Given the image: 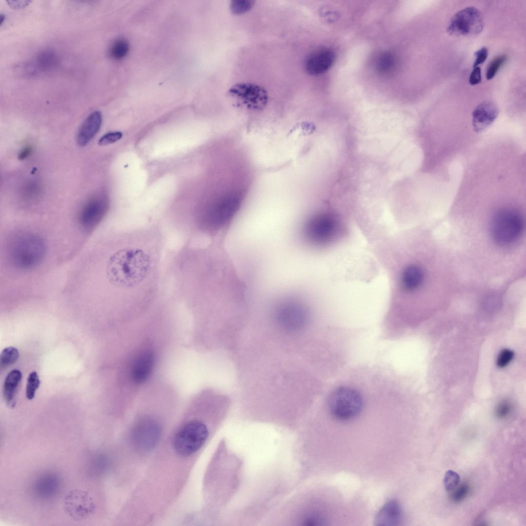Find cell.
Instances as JSON below:
<instances>
[{
  "mask_svg": "<svg viewBox=\"0 0 526 526\" xmlns=\"http://www.w3.org/2000/svg\"><path fill=\"white\" fill-rule=\"evenodd\" d=\"M302 230L305 241L316 249L335 245L349 233L346 222L337 213L330 211L312 215L305 222Z\"/></svg>",
  "mask_w": 526,
  "mask_h": 526,
  "instance_id": "1",
  "label": "cell"
},
{
  "mask_svg": "<svg viewBox=\"0 0 526 526\" xmlns=\"http://www.w3.org/2000/svg\"><path fill=\"white\" fill-rule=\"evenodd\" d=\"M148 269V259L142 251L124 249L109 258L106 272L111 283L127 286L141 281L146 275Z\"/></svg>",
  "mask_w": 526,
  "mask_h": 526,
  "instance_id": "2",
  "label": "cell"
},
{
  "mask_svg": "<svg viewBox=\"0 0 526 526\" xmlns=\"http://www.w3.org/2000/svg\"><path fill=\"white\" fill-rule=\"evenodd\" d=\"M364 398L357 388L347 384L337 386L329 393L327 407L331 415L340 421L353 419L361 412Z\"/></svg>",
  "mask_w": 526,
  "mask_h": 526,
  "instance_id": "3",
  "label": "cell"
},
{
  "mask_svg": "<svg viewBox=\"0 0 526 526\" xmlns=\"http://www.w3.org/2000/svg\"><path fill=\"white\" fill-rule=\"evenodd\" d=\"M524 228L522 215L516 210L505 208L494 215L491 233L494 240L501 245L516 241L521 236Z\"/></svg>",
  "mask_w": 526,
  "mask_h": 526,
  "instance_id": "4",
  "label": "cell"
},
{
  "mask_svg": "<svg viewBox=\"0 0 526 526\" xmlns=\"http://www.w3.org/2000/svg\"><path fill=\"white\" fill-rule=\"evenodd\" d=\"M277 305L275 318L278 325L290 332L299 331L307 324L309 312L299 296H285Z\"/></svg>",
  "mask_w": 526,
  "mask_h": 526,
  "instance_id": "5",
  "label": "cell"
},
{
  "mask_svg": "<svg viewBox=\"0 0 526 526\" xmlns=\"http://www.w3.org/2000/svg\"><path fill=\"white\" fill-rule=\"evenodd\" d=\"M208 435V429L203 423L197 420L190 421L175 435L173 440L174 448L179 455L189 456L202 446Z\"/></svg>",
  "mask_w": 526,
  "mask_h": 526,
  "instance_id": "6",
  "label": "cell"
},
{
  "mask_svg": "<svg viewBox=\"0 0 526 526\" xmlns=\"http://www.w3.org/2000/svg\"><path fill=\"white\" fill-rule=\"evenodd\" d=\"M484 21L481 12L474 7H466L455 13L447 28L452 35L473 36L483 30Z\"/></svg>",
  "mask_w": 526,
  "mask_h": 526,
  "instance_id": "7",
  "label": "cell"
},
{
  "mask_svg": "<svg viewBox=\"0 0 526 526\" xmlns=\"http://www.w3.org/2000/svg\"><path fill=\"white\" fill-rule=\"evenodd\" d=\"M108 208L106 199L101 196L91 198L82 206L77 222L83 235L86 237L94 231L105 217Z\"/></svg>",
  "mask_w": 526,
  "mask_h": 526,
  "instance_id": "8",
  "label": "cell"
},
{
  "mask_svg": "<svg viewBox=\"0 0 526 526\" xmlns=\"http://www.w3.org/2000/svg\"><path fill=\"white\" fill-rule=\"evenodd\" d=\"M229 95L246 107L258 110L263 108L269 99L267 90L262 86L250 83H239L228 90Z\"/></svg>",
  "mask_w": 526,
  "mask_h": 526,
  "instance_id": "9",
  "label": "cell"
},
{
  "mask_svg": "<svg viewBox=\"0 0 526 526\" xmlns=\"http://www.w3.org/2000/svg\"><path fill=\"white\" fill-rule=\"evenodd\" d=\"M64 506L69 516L74 520H80L87 518L92 513L95 504L87 493L75 490L65 496Z\"/></svg>",
  "mask_w": 526,
  "mask_h": 526,
  "instance_id": "10",
  "label": "cell"
},
{
  "mask_svg": "<svg viewBox=\"0 0 526 526\" xmlns=\"http://www.w3.org/2000/svg\"><path fill=\"white\" fill-rule=\"evenodd\" d=\"M334 54L332 50L326 47H319L312 50L306 57L304 67L306 72L312 76L324 73L332 65Z\"/></svg>",
  "mask_w": 526,
  "mask_h": 526,
  "instance_id": "11",
  "label": "cell"
},
{
  "mask_svg": "<svg viewBox=\"0 0 526 526\" xmlns=\"http://www.w3.org/2000/svg\"><path fill=\"white\" fill-rule=\"evenodd\" d=\"M155 354L149 349L140 352L134 360L130 368V376L136 384L145 382L152 372L155 365Z\"/></svg>",
  "mask_w": 526,
  "mask_h": 526,
  "instance_id": "12",
  "label": "cell"
},
{
  "mask_svg": "<svg viewBox=\"0 0 526 526\" xmlns=\"http://www.w3.org/2000/svg\"><path fill=\"white\" fill-rule=\"evenodd\" d=\"M498 114L497 106L493 102L484 101L479 104L472 112L474 130L478 133L484 131L494 122Z\"/></svg>",
  "mask_w": 526,
  "mask_h": 526,
  "instance_id": "13",
  "label": "cell"
},
{
  "mask_svg": "<svg viewBox=\"0 0 526 526\" xmlns=\"http://www.w3.org/2000/svg\"><path fill=\"white\" fill-rule=\"evenodd\" d=\"M160 428L155 422L143 421L135 428L134 440L139 447L147 449L154 447L160 436Z\"/></svg>",
  "mask_w": 526,
  "mask_h": 526,
  "instance_id": "14",
  "label": "cell"
},
{
  "mask_svg": "<svg viewBox=\"0 0 526 526\" xmlns=\"http://www.w3.org/2000/svg\"><path fill=\"white\" fill-rule=\"evenodd\" d=\"M102 120V115L99 111H94L89 115L77 134V142L79 145H86L95 136L100 128Z\"/></svg>",
  "mask_w": 526,
  "mask_h": 526,
  "instance_id": "15",
  "label": "cell"
},
{
  "mask_svg": "<svg viewBox=\"0 0 526 526\" xmlns=\"http://www.w3.org/2000/svg\"><path fill=\"white\" fill-rule=\"evenodd\" d=\"M402 518V510L399 503L394 500L385 503L380 509L375 518L377 525H397Z\"/></svg>",
  "mask_w": 526,
  "mask_h": 526,
  "instance_id": "16",
  "label": "cell"
},
{
  "mask_svg": "<svg viewBox=\"0 0 526 526\" xmlns=\"http://www.w3.org/2000/svg\"><path fill=\"white\" fill-rule=\"evenodd\" d=\"M22 374L20 370H11L6 376L3 385V396L6 405L11 408L15 405V394L21 381Z\"/></svg>",
  "mask_w": 526,
  "mask_h": 526,
  "instance_id": "17",
  "label": "cell"
},
{
  "mask_svg": "<svg viewBox=\"0 0 526 526\" xmlns=\"http://www.w3.org/2000/svg\"><path fill=\"white\" fill-rule=\"evenodd\" d=\"M375 66L377 70L383 75L392 73L397 68V60L395 55L391 52H384L376 58Z\"/></svg>",
  "mask_w": 526,
  "mask_h": 526,
  "instance_id": "18",
  "label": "cell"
},
{
  "mask_svg": "<svg viewBox=\"0 0 526 526\" xmlns=\"http://www.w3.org/2000/svg\"><path fill=\"white\" fill-rule=\"evenodd\" d=\"M34 66L37 70L45 71L54 68L58 64V58L51 50H46L38 54L35 59Z\"/></svg>",
  "mask_w": 526,
  "mask_h": 526,
  "instance_id": "19",
  "label": "cell"
},
{
  "mask_svg": "<svg viewBox=\"0 0 526 526\" xmlns=\"http://www.w3.org/2000/svg\"><path fill=\"white\" fill-rule=\"evenodd\" d=\"M19 357L18 350L12 346L5 348L0 355V367L5 369L16 362Z\"/></svg>",
  "mask_w": 526,
  "mask_h": 526,
  "instance_id": "20",
  "label": "cell"
},
{
  "mask_svg": "<svg viewBox=\"0 0 526 526\" xmlns=\"http://www.w3.org/2000/svg\"><path fill=\"white\" fill-rule=\"evenodd\" d=\"M129 49V44L126 40L118 39L111 46L109 54L114 59L121 60L126 55Z\"/></svg>",
  "mask_w": 526,
  "mask_h": 526,
  "instance_id": "21",
  "label": "cell"
},
{
  "mask_svg": "<svg viewBox=\"0 0 526 526\" xmlns=\"http://www.w3.org/2000/svg\"><path fill=\"white\" fill-rule=\"evenodd\" d=\"M255 3L251 0H233L230 2V9L234 14H242L250 10Z\"/></svg>",
  "mask_w": 526,
  "mask_h": 526,
  "instance_id": "22",
  "label": "cell"
},
{
  "mask_svg": "<svg viewBox=\"0 0 526 526\" xmlns=\"http://www.w3.org/2000/svg\"><path fill=\"white\" fill-rule=\"evenodd\" d=\"M40 385V380L37 373L35 371L31 372L28 377L26 389V396L28 400H31L34 398Z\"/></svg>",
  "mask_w": 526,
  "mask_h": 526,
  "instance_id": "23",
  "label": "cell"
},
{
  "mask_svg": "<svg viewBox=\"0 0 526 526\" xmlns=\"http://www.w3.org/2000/svg\"><path fill=\"white\" fill-rule=\"evenodd\" d=\"M506 59V55L502 54L496 57L491 61L486 70V78L487 80H491L495 76Z\"/></svg>",
  "mask_w": 526,
  "mask_h": 526,
  "instance_id": "24",
  "label": "cell"
},
{
  "mask_svg": "<svg viewBox=\"0 0 526 526\" xmlns=\"http://www.w3.org/2000/svg\"><path fill=\"white\" fill-rule=\"evenodd\" d=\"M459 482L460 476L455 471L448 470L445 474L443 484L446 491H451L454 490L458 485Z\"/></svg>",
  "mask_w": 526,
  "mask_h": 526,
  "instance_id": "25",
  "label": "cell"
},
{
  "mask_svg": "<svg viewBox=\"0 0 526 526\" xmlns=\"http://www.w3.org/2000/svg\"><path fill=\"white\" fill-rule=\"evenodd\" d=\"M514 355L513 351L504 349L500 351L497 359V365L500 368L506 366L512 360Z\"/></svg>",
  "mask_w": 526,
  "mask_h": 526,
  "instance_id": "26",
  "label": "cell"
},
{
  "mask_svg": "<svg viewBox=\"0 0 526 526\" xmlns=\"http://www.w3.org/2000/svg\"><path fill=\"white\" fill-rule=\"evenodd\" d=\"M512 405L508 401H502L500 402L495 409L496 416L500 419H504L511 412Z\"/></svg>",
  "mask_w": 526,
  "mask_h": 526,
  "instance_id": "27",
  "label": "cell"
},
{
  "mask_svg": "<svg viewBox=\"0 0 526 526\" xmlns=\"http://www.w3.org/2000/svg\"><path fill=\"white\" fill-rule=\"evenodd\" d=\"M468 492L469 486L468 484H462L453 492L450 496L451 499L455 502L461 501L466 497Z\"/></svg>",
  "mask_w": 526,
  "mask_h": 526,
  "instance_id": "28",
  "label": "cell"
},
{
  "mask_svg": "<svg viewBox=\"0 0 526 526\" xmlns=\"http://www.w3.org/2000/svg\"><path fill=\"white\" fill-rule=\"evenodd\" d=\"M122 137V133L119 132H111L103 136L98 141L100 145H106L116 142Z\"/></svg>",
  "mask_w": 526,
  "mask_h": 526,
  "instance_id": "29",
  "label": "cell"
},
{
  "mask_svg": "<svg viewBox=\"0 0 526 526\" xmlns=\"http://www.w3.org/2000/svg\"><path fill=\"white\" fill-rule=\"evenodd\" d=\"M475 60L473 64V67H478L480 64L483 63L488 57V49L485 47H483L475 53Z\"/></svg>",
  "mask_w": 526,
  "mask_h": 526,
  "instance_id": "30",
  "label": "cell"
},
{
  "mask_svg": "<svg viewBox=\"0 0 526 526\" xmlns=\"http://www.w3.org/2000/svg\"><path fill=\"white\" fill-rule=\"evenodd\" d=\"M39 186L36 182H31L27 184L24 190V195L27 198H34L40 191Z\"/></svg>",
  "mask_w": 526,
  "mask_h": 526,
  "instance_id": "31",
  "label": "cell"
},
{
  "mask_svg": "<svg viewBox=\"0 0 526 526\" xmlns=\"http://www.w3.org/2000/svg\"><path fill=\"white\" fill-rule=\"evenodd\" d=\"M481 81V71L479 67L474 68L471 72L469 83L472 85H477Z\"/></svg>",
  "mask_w": 526,
  "mask_h": 526,
  "instance_id": "32",
  "label": "cell"
},
{
  "mask_svg": "<svg viewBox=\"0 0 526 526\" xmlns=\"http://www.w3.org/2000/svg\"><path fill=\"white\" fill-rule=\"evenodd\" d=\"M31 148L30 147L24 148L19 154L20 159H24L27 158L31 153Z\"/></svg>",
  "mask_w": 526,
  "mask_h": 526,
  "instance_id": "33",
  "label": "cell"
}]
</instances>
